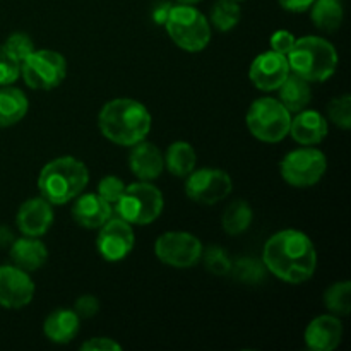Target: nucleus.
Here are the masks:
<instances>
[{
  "instance_id": "1",
  "label": "nucleus",
  "mask_w": 351,
  "mask_h": 351,
  "mask_svg": "<svg viewBox=\"0 0 351 351\" xmlns=\"http://www.w3.org/2000/svg\"><path fill=\"white\" fill-rule=\"evenodd\" d=\"M263 264L278 280L300 285L311 280L317 267V250L311 237L288 228L274 233L263 249Z\"/></svg>"
},
{
  "instance_id": "2",
  "label": "nucleus",
  "mask_w": 351,
  "mask_h": 351,
  "mask_svg": "<svg viewBox=\"0 0 351 351\" xmlns=\"http://www.w3.org/2000/svg\"><path fill=\"white\" fill-rule=\"evenodd\" d=\"M153 119L146 106L132 98H115L99 110V132L119 146H134L149 134Z\"/></svg>"
},
{
  "instance_id": "3",
  "label": "nucleus",
  "mask_w": 351,
  "mask_h": 351,
  "mask_svg": "<svg viewBox=\"0 0 351 351\" xmlns=\"http://www.w3.org/2000/svg\"><path fill=\"white\" fill-rule=\"evenodd\" d=\"M89 182V171L81 160L74 156H60L45 165L38 177L41 197L51 206L67 204L82 194Z\"/></svg>"
},
{
  "instance_id": "4",
  "label": "nucleus",
  "mask_w": 351,
  "mask_h": 351,
  "mask_svg": "<svg viewBox=\"0 0 351 351\" xmlns=\"http://www.w3.org/2000/svg\"><path fill=\"white\" fill-rule=\"evenodd\" d=\"M290 71L308 82H324L338 69L339 57L335 45L321 36H302L295 40L287 55Z\"/></svg>"
},
{
  "instance_id": "5",
  "label": "nucleus",
  "mask_w": 351,
  "mask_h": 351,
  "mask_svg": "<svg viewBox=\"0 0 351 351\" xmlns=\"http://www.w3.org/2000/svg\"><path fill=\"white\" fill-rule=\"evenodd\" d=\"M165 27L171 41L189 53L202 51L211 41V24L195 5H171Z\"/></svg>"
},
{
  "instance_id": "6",
  "label": "nucleus",
  "mask_w": 351,
  "mask_h": 351,
  "mask_svg": "<svg viewBox=\"0 0 351 351\" xmlns=\"http://www.w3.org/2000/svg\"><path fill=\"white\" fill-rule=\"evenodd\" d=\"M163 208L165 199L160 189L144 180L125 185L120 199L113 204V211L119 218L130 225H149L156 221Z\"/></svg>"
},
{
  "instance_id": "7",
  "label": "nucleus",
  "mask_w": 351,
  "mask_h": 351,
  "mask_svg": "<svg viewBox=\"0 0 351 351\" xmlns=\"http://www.w3.org/2000/svg\"><path fill=\"white\" fill-rule=\"evenodd\" d=\"M291 113L276 98H259L247 112V127L256 139L263 143H280L290 132Z\"/></svg>"
},
{
  "instance_id": "8",
  "label": "nucleus",
  "mask_w": 351,
  "mask_h": 351,
  "mask_svg": "<svg viewBox=\"0 0 351 351\" xmlns=\"http://www.w3.org/2000/svg\"><path fill=\"white\" fill-rule=\"evenodd\" d=\"M328 170V158L321 149L305 146L290 151L280 163V173L288 185L297 189L319 184Z\"/></svg>"
},
{
  "instance_id": "9",
  "label": "nucleus",
  "mask_w": 351,
  "mask_h": 351,
  "mask_svg": "<svg viewBox=\"0 0 351 351\" xmlns=\"http://www.w3.org/2000/svg\"><path fill=\"white\" fill-rule=\"evenodd\" d=\"M21 74L31 89L50 91L64 82L67 75V60L55 50H34L21 62Z\"/></svg>"
},
{
  "instance_id": "10",
  "label": "nucleus",
  "mask_w": 351,
  "mask_h": 351,
  "mask_svg": "<svg viewBox=\"0 0 351 351\" xmlns=\"http://www.w3.org/2000/svg\"><path fill=\"white\" fill-rule=\"evenodd\" d=\"M202 252L201 240L187 232H167L154 242V256L178 269L194 267L202 259Z\"/></svg>"
},
{
  "instance_id": "11",
  "label": "nucleus",
  "mask_w": 351,
  "mask_h": 351,
  "mask_svg": "<svg viewBox=\"0 0 351 351\" xmlns=\"http://www.w3.org/2000/svg\"><path fill=\"white\" fill-rule=\"evenodd\" d=\"M185 178V194L197 204H216L228 197L233 189L232 177L219 168H201L189 173Z\"/></svg>"
},
{
  "instance_id": "12",
  "label": "nucleus",
  "mask_w": 351,
  "mask_h": 351,
  "mask_svg": "<svg viewBox=\"0 0 351 351\" xmlns=\"http://www.w3.org/2000/svg\"><path fill=\"white\" fill-rule=\"evenodd\" d=\"M136 243V233L132 225L122 218H110L108 221L99 226L98 237H96V249L99 256L108 263H119L125 259L134 249Z\"/></svg>"
},
{
  "instance_id": "13",
  "label": "nucleus",
  "mask_w": 351,
  "mask_h": 351,
  "mask_svg": "<svg viewBox=\"0 0 351 351\" xmlns=\"http://www.w3.org/2000/svg\"><path fill=\"white\" fill-rule=\"evenodd\" d=\"M287 55L269 50L257 55L249 69V79L259 91H276L290 74Z\"/></svg>"
},
{
  "instance_id": "14",
  "label": "nucleus",
  "mask_w": 351,
  "mask_h": 351,
  "mask_svg": "<svg viewBox=\"0 0 351 351\" xmlns=\"http://www.w3.org/2000/svg\"><path fill=\"white\" fill-rule=\"evenodd\" d=\"M34 297V283L29 273L17 266H0V305L5 308H23Z\"/></svg>"
},
{
  "instance_id": "15",
  "label": "nucleus",
  "mask_w": 351,
  "mask_h": 351,
  "mask_svg": "<svg viewBox=\"0 0 351 351\" xmlns=\"http://www.w3.org/2000/svg\"><path fill=\"white\" fill-rule=\"evenodd\" d=\"M16 225L23 235L43 237L53 225V206L41 195L27 199L17 211Z\"/></svg>"
},
{
  "instance_id": "16",
  "label": "nucleus",
  "mask_w": 351,
  "mask_h": 351,
  "mask_svg": "<svg viewBox=\"0 0 351 351\" xmlns=\"http://www.w3.org/2000/svg\"><path fill=\"white\" fill-rule=\"evenodd\" d=\"M343 338V324L338 315L324 314L311 321L305 329V346L312 351H332Z\"/></svg>"
},
{
  "instance_id": "17",
  "label": "nucleus",
  "mask_w": 351,
  "mask_h": 351,
  "mask_svg": "<svg viewBox=\"0 0 351 351\" xmlns=\"http://www.w3.org/2000/svg\"><path fill=\"white\" fill-rule=\"evenodd\" d=\"M113 216V206L98 194H79L72 206V218L79 226L88 230L99 228Z\"/></svg>"
},
{
  "instance_id": "18",
  "label": "nucleus",
  "mask_w": 351,
  "mask_h": 351,
  "mask_svg": "<svg viewBox=\"0 0 351 351\" xmlns=\"http://www.w3.org/2000/svg\"><path fill=\"white\" fill-rule=\"evenodd\" d=\"M290 134L302 146H315L328 136V120L315 110H302L291 117Z\"/></svg>"
},
{
  "instance_id": "19",
  "label": "nucleus",
  "mask_w": 351,
  "mask_h": 351,
  "mask_svg": "<svg viewBox=\"0 0 351 351\" xmlns=\"http://www.w3.org/2000/svg\"><path fill=\"white\" fill-rule=\"evenodd\" d=\"M129 167L139 180L151 182L160 177L163 171L165 158L153 143H146L144 139L134 144L129 156Z\"/></svg>"
},
{
  "instance_id": "20",
  "label": "nucleus",
  "mask_w": 351,
  "mask_h": 351,
  "mask_svg": "<svg viewBox=\"0 0 351 351\" xmlns=\"http://www.w3.org/2000/svg\"><path fill=\"white\" fill-rule=\"evenodd\" d=\"M10 259L14 266L21 267L26 273L41 269L48 259V249L43 242L36 237H24V239H16L12 245L9 247Z\"/></svg>"
},
{
  "instance_id": "21",
  "label": "nucleus",
  "mask_w": 351,
  "mask_h": 351,
  "mask_svg": "<svg viewBox=\"0 0 351 351\" xmlns=\"http://www.w3.org/2000/svg\"><path fill=\"white\" fill-rule=\"evenodd\" d=\"M77 314L74 308H57L43 322V332L50 341L57 345H67L79 332Z\"/></svg>"
},
{
  "instance_id": "22",
  "label": "nucleus",
  "mask_w": 351,
  "mask_h": 351,
  "mask_svg": "<svg viewBox=\"0 0 351 351\" xmlns=\"http://www.w3.org/2000/svg\"><path fill=\"white\" fill-rule=\"evenodd\" d=\"M280 95V101L283 103L285 108L290 113H298L307 108L312 101V89L311 82L305 81L300 75L290 72L285 79L283 84L276 89Z\"/></svg>"
},
{
  "instance_id": "23",
  "label": "nucleus",
  "mask_w": 351,
  "mask_h": 351,
  "mask_svg": "<svg viewBox=\"0 0 351 351\" xmlns=\"http://www.w3.org/2000/svg\"><path fill=\"white\" fill-rule=\"evenodd\" d=\"M29 110L27 96L21 89L10 86L0 88V127H12L26 117Z\"/></svg>"
},
{
  "instance_id": "24",
  "label": "nucleus",
  "mask_w": 351,
  "mask_h": 351,
  "mask_svg": "<svg viewBox=\"0 0 351 351\" xmlns=\"http://www.w3.org/2000/svg\"><path fill=\"white\" fill-rule=\"evenodd\" d=\"M163 158L167 170L180 178H185L189 173H192L195 170V163H197L194 147L185 141H177V143L170 144Z\"/></svg>"
},
{
  "instance_id": "25",
  "label": "nucleus",
  "mask_w": 351,
  "mask_h": 351,
  "mask_svg": "<svg viewBox=\"0 0 351 351\" xmlns=\"http://www.w3.org/2000/svg\"><path fill=\"white\" fill-rule=\"evenodd\" d=\"M343 5L339 0H314L311 5V19L317 29L332 33L343 23Z\"/></svg>"
},
{
  "instance_id": "26",
  "label": "nucleus",
  "mask_w": 351,
  "mask_h": 351,
  "mask_svg": "<svg viewBox=\"0 0 351 351\" xmlns=\"http://www.w3.org/2000/svg\"><path fill=\"white\" fill-rule=\"evenodd\" d=\"M242 19V9L235 0H216L209 10V24L216 29L226 33L232 31Z\"/></svg>"
},
{
  "instance_id": "27",
  "label": "nucleus",
  "mask_w": 351,
  "mask_h": 351,
  "mask_svg": "<svg viewBox=\"0 0 351 351\" xmlns=\"http://www.w3.org/2000/svg\"><path fill=\"white\" fill-rule=\"evenodd\" d=\"M254 213L249 202L245 201H233L228 208L225 209L223 215V228L228 235H240V233L247 232L249 226L252 225Z\"/></svg>"
},
{
  "instance_id": "28",
  "label": "nucleus",
  "mask_w": 351,
  "mask_h": 351,
  "mask_svg": "<svg viewBox=\"0 0 351 351\" xmlns=\"http://www.w3.org/2000/svg\"><path fill=\"white\" fill-rule=\"evenodd\" d=\"M324 305L331 314L348 315L351 311V283L350 281H338L331 285L324 293Z\"/></svg>"
},
{
  "instance_id": "29",
  "label": "nucleus",
  "mask_w": 351,
  "mask_h": 351,
  "mask_svg": "<svg viewBox=\"0 0 351 351\" xmlns=\"http://www.w3.org/2000/svg\"><path fill=\"white\" fill-rule=\"evenodd\" d=\"M230 273H233V276H235L239 281H242V283L256 285L264 280L266 266L257 263V261L250 259V257H243V259H239L235 264H232Z\"/></svg>"
},
{
  "instance_id": "30",
  "label": "nucleus",
  "mask_w": 351,
  "mask_h": 351,
  "mask_svg": "<svg viewBox=\"0 0 351 351\" xmlns=\"http://www.w3.org/2000/svg\"><path fill=\"white\" fill-rule=\"evenodd\" d=\"M328 119L336 127L343 130H348L351 127V96L341 95L338 98L331 99L328 105Z\"/></svg>"
},
{
  "instance_id": "31",
  "label": "nucleus",
  "mask_w": 351,
  "mask_h": 351,
  "mask_svg": "<svg viewBox=\"0 0 351 351\" xmlns=\"http://www.w3.org/2000/svg\"><path fill=\"white\" fill-rule=\"evenodd\" d=\"M202 259H204L206 269L218 276H225L232 269V261L221 247H209L206 252H202Z\"/></svg>"
},
{
  "instance_id": "32",
  "label": "nucleus",
  "mask_w": 351,
  "mask_h": 351,
  "mask_svg": "<svg viewBox=\"0 0 351 351\" xmlns=\"http://www.w3.org/2000/svg\"><path fill=\"white\" fill-rule=\"evenodd\" d=\"M21 62L0 45V86H10L19 79Z\"/></svg>"
},
{
  "instance_id": "33",
  "label": "nucleus",
  "mask_w": 351,
  "mask_h": 351,
  "mask_svg": "<svg viewBox=\"0 0 351 351\" xmlns=\"http://www.w3.org/2000/svg\"><path fill=\"white\" fill-rule=\"evenodd\" d=\"M3 47H5L7 50H9L19 62L26 60V58L36 50V48H34L33 40H31L29 34L26 33H12L5 40Z\"/></svg>"
},
{
  "instance_id": "34",
  "label": "nucleus",
  "mask_w": 351,
  "mask_h": 351,
  "mask_svg": "<svg viewBox=\"0 0 351 351\" xmlns=\"http://www.w3.org/2000/svg\"><path fill=\"white\" fill-rule=\"evenodd\" d=\"M123 189H125V184H123V182L120 180L119 177L108 175V177H105V178H101V180H99L98 195L113 206L120 199Z\"/></svg>"
},
{
  "instance_id": "35",
  "label": "nucleus",
  "mask_w": 351,
  "mask_h": 351,
  "mask_svg": "<svg viewBox=\"0 0 351 351\" xmlns=\"http://www.w3.org/2000/svg\"><path fill=\"white\" fill-rule=\"evenodd\" d=\"M295 40H297V38H295L293 33H290V31H287V29L274 31L273 36H271V41H269L271 50L276 51V53H281V55H288L290 53L291 48H293Z\"/></svg>"
},
{
  "instance_id": "36",
  "label": "nucleus",
  "mask_w": 351,
  "mask_h": 351,
  "mask_svg": "<svg viewBox=\"0 0 351 351\" xmlns=\"http://www.w3.org/2000/svg\"><path fill=\"white\" fill-rule=\"evenodd\" d=\"M99 311V302L98 298L93 297V295H82L75 300L74 304V312L77 314L79 319H89L95 317Z\"/></svg>"
},
{
  "instance_id": "37",
  "label": "nucleus",
  "mask_w": 351,
  "mask_h": 351,
  "mask_svg": "<svg viewBox=\"0 0 351 351\" xmlns=\"http://www.w3.org/2000/svg\"><path fill=\"white\" fill-rule=\"evenodd\" d=\"M82 351H120L122 345L113 341L112 338H93L81 345Z\"/></svg>"
},
{
  "instance_id": "38",
  "label": "nucleus",
  "mask_w": 351,
  "mask_h": 351,
  "mask_svg": "<svg viewBox=\"0 0 351 351\" xmlns=\"http://www.w3.org/2000/svg\"><path fill=\"white\" fill-rule=\"evenodd\" d=\"M281 7L288 12H305V10L311 9V5L314 3V0H278Z\"/></svg>"
},
{
  "instance_id": "39",
  "label": "nucleus",
  "mask_w": 351,
  "mask_h": 351,
  "mask_svg": "<svg viewBox=\"0 0 351 351\" xmlns=\"http://www.w3.org/2000/svg\"><path fill=\"white\" fill-rule=\"evenodd\" d=\"M170 9H171V3L167 2V0L156 3V7L153 9V21H154V23L165 26V23H167V19H168V14H170Z\"/></svg>"
},
{
  "instance_id": "40",
  "label": "nucleus",
  "mask_w": 351,
  "mask_h": 351,
  "mask_svg": "<svg viewBox=\"0 0 351 351\" xmlns=\"http://www.w3.org/2000/svg\"><path fill=\"white\" fill-rule=\"evenodd\" d=\"M14 240H16V237L10 232L9 226H0V249H9Z\"/></svg>"
},
{
  "instance_id": "41",
  "label": "nucleus",
  "mask_w": 351,
  "mask_h": 351,
  "mask_svg": "<svg viewBox=\"0 0 351 351\" xmlns=\"http://www.w3.org/2000/svg\"><path fill=\"white\" fill-rule=\"evenodd\" d=\"M178 3H185V5H195V3H199L201 0H177Z\"/></svg>"
},
{
  "instance_id": "42",
  "label": "nucleus",
  "mask_w": 351,
  "mask_h": 351,
  "mask_svg": "<svg viewBox=\"0 0 351 351\" xmlns=\"http://www.w3.org/2000/svg\"><path fill=\"white\" fill-rule=\"evenodd\" d=\"M235 2H243V0H235Z\"/></svg>"
}]
</instances>
